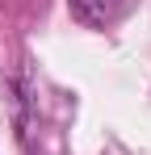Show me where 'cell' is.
<instances>
[{
    "instance_id": "cell-1",
    "label": "cell",
    "mask_w": 151,
    "mask_h": 155,
    "mask_svg": "<svg viewBox=\"0 0 151 155\" xmlns=\"http://www.w3.org/2000/svg\"><path fill=\"white\" fill-rule=\"evenodd\" d=\"M67 4H72L76 21H84L92 29H113L118 21H126L134 13L139 0H67Z\"/></svg>"
}]
</instances>
